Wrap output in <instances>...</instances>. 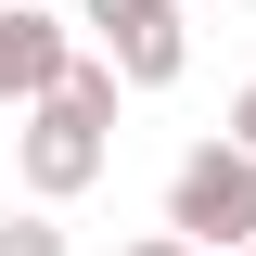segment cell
Returning a JSON list of instances; mask_svg holds the SVG:
<instances>
[{"label":"cell","instance_id":"1","mask_svg":"<svg viewBox=\"0 0 256 256\" xmlns=\"http://www.w3.org/2000/svg\"><path fill=\"white\" fill-rule=\"evenodd\" d=\"M166 230H192V244H256V154H244V141H192V154H180Z\"/></svg>","mask_w":256,"mask_h":256},{"label":"cell","instance_id":"2","mask_svg":"<svg viewBox=\"0 0 256 256\" xmlns=\"http://www.w3.org/2000/svg\"><path fill=\"white\" fill-rule=\"evenodd\" d=\"M13 166H26V192H38V205H77V192L102 180V116L52 90L26 128H13Z\"/></svg>","mask_w":256,"mask_h":256},{"label":"cell","instance_id":"3","mask_svg":"<svg viewBox=\"0 0 256 256\" xmlns=\"http://www.w3.org/2000/svg\"><path fill=\"white\" fill-rule=\"evenodd\" d=\"M90 26H102V64H116L128 90H166L192 64V26H180V0H90Z\"/></svg>","mask_w":256,"mask_h":256},{"label":"cell","instance_id":"4","mask_svg":"<svg viewBox=\"0 0 256 256\" xmlns=\"http://www.w3.org/2000/svg\"><path fill=\"white\" fill-rule=\"evenodd\" d=\"M64 77H77V38H64L38 0H0V116H38Z\"/></svg>","mask_w":256,"mask_h":256},{"label":"cell","instance_id":"5","mask_svg":"<svg viewBox=\"0 0 256 256\" xmlns=\"http://www.w3.org/2000/svg\"><path fill=\"white\" fill-rule=\"evenodd\" d=\"M0 256H64V230H52V218L26 205V218H0Z\"/></svg>","mask_w":256,"mask_h":256},{"label":"cell","instance_id":"6","mask_svg":"<svg viewBox=\"0 0 256 256\" xmlns=\"http://www.w3.org/2000/svg\"><path fill=\"white\" fill-rule=\"evenodd\" d=\"M128 256H205V244H192V230H141Z\"/></svg>","mask_w":256,"mask_h":256},{"label":"cell","instance_id":"7","mask_svg":"<svg viewBox=\"0 0 256 256\" xmlns=\"http://www.w3.org/2000/svg\"><path fill=\"white\" fill-rule=\"evenodd\" d=\"M230 141H244V154H256V77H244V102H230Z\"/></svg>","mask_w":256,"mask_h":256},{"label":"cell","instance_id":"8","mask_svg":"<svg viewBox=\"0 0 256 256\" xmlns=\"http://www.w3.org/2000/svg\"><path fill=\"white\" fill-rule=\"evenodd\" d=\"M244 256H256V244H244Z\"/></svg>","mask_w":256,"mask_h":256}]
</instances>
